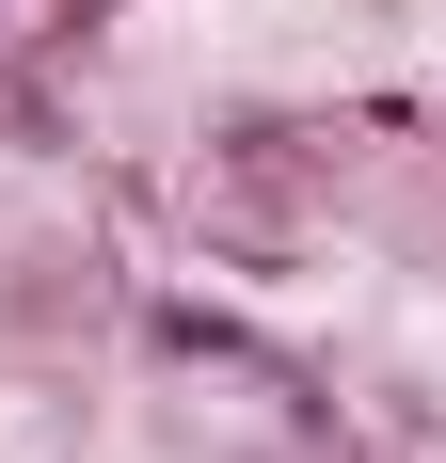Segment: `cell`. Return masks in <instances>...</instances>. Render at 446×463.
Instances as JSON below:
<instances>
[]
</instances>
